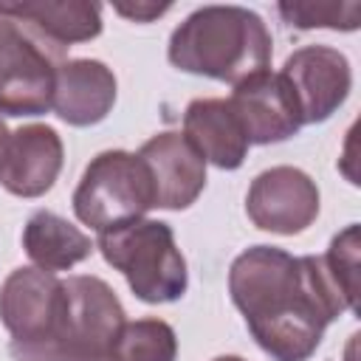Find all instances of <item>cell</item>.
<instances>
[{"label":"cell","instance_id":"4fadbf2b","mask_svg":"<svg viewBox=\"0 0 361 361\" xmlns=\"http://www.w3.org/2000/svg\"><path fill=\"white\" fill-rule=\"evenodd\" d=\"M0 11L17 20L31 37L56 56L65 45L87 42L102 34V6L87 0H23L0 3Z\"/></svg>","mask_w":361,"mask_h":361},{"label":"cell","instance_id":"3957f363","mask_svg":"<svg viewBox=\"0 0 361 361\" xmlns=\"http://www.w3.org/2000/svg\"><path fill=\"white\" fill-rule=\"evenodd\" d=\"M127 322L116 290L99 276L62 279V302L37 341H11L14 361H113V347Z\"/></svg>","mask_w":361,"mask_h":361},{"label":"cell","instance_id":"6da1fadb","mask_svg":"<svg viewBox=\"0 0 361 361\" xmlns=\"http://www.w3.org/2000/svg\"><path fill=\"white\" fill-rule=\"evenodd\" d=\"M228 293L254 341L274 361H307L327 324L355 310L333 285L322 257H293L276 245L243 251L231 262Z\"/></svg>","mask_w":361,"mask_h":361},{"label":"cell","instance_id":"7a4b0ae2","mask_svg":"<svg viewBox=\"0 0 361 361\" xmlns=\"http://www.w3.org/2000/svg\"><path fill=\"white\" fill-rule=\"evenodd\" d=\"M166 56L178 71L237 85L271 65L274 39L251 8L200 6L172 31Z\"/></svg>","mask_w":361,"mask_h":361},{"label":"cell","instance_id":"9c48e42d","mask_svg":"<svg viewBox=\"0 0 361 361\" xmlns=\"http://www.w3.org/2000/svg\"><path fill=\"white\" fill-rule=\"evenodd\" d=\"M226 102L234 110L248 144H276L296 135L302 127L299 104L288 82L271 68L237 82Z\"/></svg>","mask_w":361,"mask_h":361},{"label":"cell","instance_id":"8992f818","mask_svg":"<svg viewBox=\"0 0 361 361\" xmlns=\"http://www.w3.org/2000/svg\"><path fill=\"white\" fill-rule=\"evenodd\" d=\"M56 54L0 11V113L42 116L51 110Z\"/></svg>","mask_w":361,"mask_h":361},{"label":"cell","instance_id":"277c9868","mask_svg":"<svg viewBox=\"0 0 361 361\" xmlns=\"http://www.w3.org/2000/svg\"><path fill=\"white\" fill-rule=\"evenodd\" d=\"M99 251L107 265L124 274L130 290L147 305L178 302L186 293L189 271L164 220H130L99 234Z\"/></svg>","mask_w":361,"mask_h":361},{"label":"cell","instance_id":"ba28073f","mask_svg":"<svg viewBox=\"0 0 361 361\" xmlns=\"http://www.w3.org/2000/svg\"><path fill=\"white\" fill-rule=\"evenodd\" d=\"M279 73L299 104L302 124L327 121L347 102L353 87L350 59L330 45H305L293 51Z\"/></svg>","mask_w":361,"mask_h":361},{"label":"cell","instance_id":"5b68a950","mask_svg":"<svg viewBox=\"0 0 361 361\" xmlns=\"http://www.w3.org/2000/svg\"><path fill=\"white\" fill-rule=\"evenodd\" d=\"M71 203L79 223L102 234L121 223L141 220L155 209V195L149 172L135 152L104 149L85 166Z\"/></svg>","mask_w":361,"mask_h":361},{"label":"cell","instance_id":"ffe728a7","mask_svg":"<svg viewBox=\"0 0 361 361\" xmlns=\"http://www.w3.org/2000/svg\"><path fill=\"white\" fill-rule=\"evenodd\" d=\"M113 8H116L121 17L133 20V23H149V20L161 17V14H166L172 6H169V3H164V6H155V3H135V6H124V3H116Z\"/></svg>","mask_w":361,"mask_h":361},{"label":"cell","instance_id":"30bf717a","mask_svg":"<svg viewBox=\"0 0 361 361\" xmlns=\"http://www.w3.org/2000/svg\"><path fill=\"white\" fill-rule=\"evenodd\" d=\"M135 155L144 161L149 172L155 209L180 212L200 197L206 186V161L186 141L183 133L164 130L144 141V147Z\"/></svg>","mask_w":361,"mask_h":361},{"label":"cell","instance_id":"d6986e66","mask_svg":"<svg viewBox=\"0 0 361 361\" xmlns=\"http://www.w3.org/2000/svg\"><path fill=\"white\" fill-rule=\"evenodd\" d=\"M322 262L338 288V293L355 307V282H358V226L350 223L341 234L330 240L327 254H322Z\"/></svg>","mask_w":361,"mask_h":361},{"label":"cell","instance_id":"44dd1931","mask_svg":"<svg viewBox=\"0 0 361 361\" xmlns=\"http://www.w3.org/2000/svg\"><path fill=\"white\" fill-rule=\"evenodd\" d=\"M8 138H11V133H8V127H6V121H3V116H0V164H3V158H6Z\"/></svg>","mask_w":361,"mask_h":361},{"label":"cell","instance_id":"8fae6325","mask_svg":"<svg viewBox=\"0 0 361 361\" xmlns=\"http://www.w3.org/2000/svg\"><path fill=\"white\" fill-rule=\"evenodd\" d=\"M65 161L62 138L48 124H25L11 133L6 158L0 164V186L17 197L45 195Z\"/></svg>","mask_w":361,"mask_h":361},{"label":"cell","instance_id":"7c38bea8","mask_svg":"<svg viewBox=\"0 0 361 361\" xmlns=\"http://www.w3.org/2000/svg\"><path fill=\"white\" fill-rule=\"evenodd\" d=\"M62 302V279L42 268H14L0 288V322L11 341H37L48 333Z\"/></svg>","mask_w":361,"mask_h":361},{"label":"cell","instance_id":"9a60e30c","mask_svg":"<svg viewBox=\"0 0 361 361\" xmlns=\"http://www.w3.org/2000/svg\"><path fill=\"white\" fill-rule=\"evenodd\" d=\"M183 135L217 169H240L248 138L226 99H195L183 113Z\"/></svg>","mask_w":361,"mask_h":361},{"label":"cell","instance_id":"e0dca14e","mask_svg":"<svg viewBox=\"0 0 361 361\" xmlns=\"http://www.w3.org/2000/svg\"><path fill=\"white\" fill-rule=\"evenodd\" d=\"M175 358H178V338L164 319L124 322L113 347V361H175Z\"/></svg>","mask_w":361,"mask_h":361},{"label":"cell","instance_id":"52a82bcc","mask_svg":"<svg viewBox=\"0 0 361 361\" xmlns=\"http://www.w3.org/2000/svg\"><path fill=\"white\" fill-rule=\"evenodd\" d=\"M245 214L262 231L302 234L319 217V186L296 166H271L251 180Z\"/></svg>","mask_w":361,"mask_h":361},{"label":"cell","instance_id":"5bb4252c","mask_svg":"<svg viewBox=\"0 0 361 361\" xmlns=\"http://www.w3.org/2000/svg\"><path fill=\"white\" fill-rule=\"evenodd\" d=\"M116 104V76L99 59H68L56 65L51 110L71 127H90L107 118Z\"/></svg>","mask_w":361,"mask_h":361},{"label":"cell","instance_id":"2e32d148","mask_svg":"<svg viewBox=\"0 0 361 361\" xmlns=\"http://www.w3.org/2000/svg\"><path fill=\"white\" fill-rule=\"evenodd\" d=\"M23 248L28 259L42 271H68L93 254L90 237L65 217L37 209L23 228Z\"/></svg>","mask_w":361,"mask_h":361},{"label":"cell","instance_id":"ac0fdd59","mask_svg":"<svg viewBox=\"0 0 361 361\" xmlns=\"http://www.w3.org/2000/svg\"><path fill=\"white\" fill-rule=\"evenodd\" d=\"M276 11L293 28L355 31L361 25L358 3H279Z\"/></svg>","mask_w":361,"mask_h":361},{"label":"cell","instance_id":"7402d4cb","mask_svg":"<svg viewBox=\"0 0 361 361\" xmlns=\"http://www.w3.org/2000/svg\"><path fill=\"white\" fill-rule=\"evenodd\" d=\"M212 361H245V358H240V355H217Z\"/></svg>","mask_w":361,"mask_h":361}]
</instances>
